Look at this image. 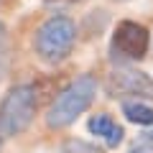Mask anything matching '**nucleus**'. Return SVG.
<instances>
[{
    "mask_svg": "<svg viewBox=\"0 0 153 153\" xmlns=\"http://www.w3.org/2000/svg\"><path fill=\"white\" fill-rule=\"evenodd\" d=\"M97 97V79L92 74L76 76L71 84H66L56 100L51 102L49 112H46V125L51 130H61V128L71 125L82 112H87L89 105Z\"/></svg>",
    "mask_w": 153,
    "mask_h": 153,
    "instance_id": "f257e3e1",
    "label": "nucleus"
},
{
    "mask_svg": "<svg viewBox=\"0 0 153 153\" xmlns=\"http://www.w3.org/2000/svg\"><path fill=\"white\" fill-rule=\"evenodd\" d=\"M76 41V23L69 16H51L38 26L33 36V49L46 64H61L71 54Z\"/></svg>",
    "mask_w": 153,
    "mask_h": 153,
    "instance_id": "f03ea898",
    "label": "nucleus"
},
{
    "mask_svg": "<svg viewBox=\"0 0 153 153\" xmlns=\"http://www.w3.org/2000/svg\"><path fill=\"white\" fill-rule=\"evenodd\" d=\"M36 87L18 84V87L8 89V94L0 102V138H16L26 133L36 117Z\"/></svg>",
    "mask_w": 153,
    "mask_h": 153,
    "instance_id": "7ed1b4c3",
    "label": "nucleus"
},
{
    "mask_svg": "<svg viewBox=\"0 0 153 153\" xmlns=\"http://www.w3.org/2000/svg\"><path fill=\"white\" fill-rule=\"evenodd\" d=\"M151 49V33L143 23L120 21L112 33L110 54L117 61H140Z\"/></svg>",
    "mask_w": 153,
    "mask_h": 153,
    "instance_id": "20e7f679",
    "label": "nucleus"
},
{
    "mask_svg": "<svg viewBox=\"0 0 153 153\" xmlns=\"http://www.w3.org/2000/svg\"><path fill=\"white\" fill-rule=\"evenodd\" d=\"M110 97H153V79L138 69H115L105 82Z\"/></svg>",
    "mask_w": 153,
    "mask_h": 153,
    "instance_id": "39448f33",
    "label": "nucleus"
},
{
    "mask_svg": "<svg viewBox=\"0 0 153 153\" xmlns=\"http://www.w3.org/2000/svg\"><path fill=\"white\" fill-rule=\"evenodd\" d=\"M87 130L92 133V135L102 138L107 148H117V146L123 143V135H125V130H123V128L117 125V123H115L112 117H110V115H105V112L92 115V117H89Z\"/></svg>",
    "mask_w": 153,
    "mask_h": 153,
    "instance_id": "423d86ee",
    "label": "nucleus"
},
{
    "mask_svg": "<svg viewBox=\"0 0 153 153\" xmlns=\"http://www.w3.org/2000/svg\"><path fill=\"white\" fill-rule=\"evenodd\" d=\"M123 115L135 125H153V107L143 105L140 100H123Z\"/></svg>",
    "mask_w": 153,
    "mask_h": 153,
    "instance_id": "0eeeda50",
    "label": "nucleus"
},
{
    "mask_svg": "<svg viewBox=\"0 0 153 153\" xmlns=\"http://www.w3.org/2000/svg\"><path fill=\"white\" fill-rule=\"evenodd\" d=\"M3 74H5V61L0 59V79H3Z\"/></svg>",
    "mask_w": 153,
    "mask_h": 153,
    "instance_id": "6e6552de",
    "label": "nucleus"
},
{
    "mask_svg": "<svg viewBox=\"0 0 153 153\" xmlns=\"http://www.w3.org/2000/svg\"><path fill=\"white\" fill-rule=\"evenodd\" d=\"M3 38H5V26L0 23V44H3Z\"/></svg>",
    "mask_w": 153,
    "mask_h": 153,
    "instance_id": "1a4fd4ad",
    "label": "nucleus"
},
{
    "mask_svg": "<svg viewBox=\"0 0 153 153\" xmlns=\"http://www.w3.org/2000/svg\"><path fill=\"white\" fill-rule=\"evenodd\" d=\"M130 153H146V151H143V148H135V151H130Z\"/></svg>",
    "mask_w": 153,
    "mask_h": 153,
    "instance_id": "9d476101",
    "label": "nucleus"
},
{
    "mask_svg": "<svg viewBox=\"0 0 153 153\" xmlns=\"http://www.w3.org/2000/svg\"><path fill=\"white\" fill-rule=\"evenodd\" d=\"M115 3H128V0H115Z\"/></svg>",
    "mask_w": 153,
    "mask_h": 153,
    "instance_id": "9b49d317",
    "label": "nucleus"
}]
</instances>
